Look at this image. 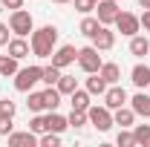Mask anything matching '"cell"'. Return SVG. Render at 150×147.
<instances>
[{
  "label": "cell",
  "mask_w": 150,
  "mask_h": 147,
  "mask_svg": "<svg viewBox=\"0 0 150 147\" xmlns=\"http://www.w3.org/2000/svg\"><path fill=\"white\" fill-rule=\"evenodd\" d=\"M29 46H32V55L35 58H52V52H55V46H58V26L46 23L40 29H32Z\"/></svg>",
  "instance_id": "obj_1"
},
{
  "label": "cell",
  "mask_w": 150,
  "mask_h": 147,
  "mask_svg": "<svg viewBox=\"0 0 150 147\" xmlns=\"http://www.w3.org/2000/svg\"><path fill=\"white\" fill-rule=\"evenodd\" d=\"M115 3H121V0H115Z\"/></svg>",
  "instance_id": "obj_41"
},
{
  "label": "cell",
  "mask_w": 150,
  "mask_h": 147,
  "mask_svg": "<svg viewBox=\"0 0 150 147\" xmlns=\"http://www.w3.org/2000/svg\"><path fill=\"white\" fill-rule=\"evenodd\" d=\"M18 112V104L12 98H0V115H15Z\"/></svg>",
  "instance_id": "obj_34"
},
{
  "label": "cell",
  "mask_w": 150,
  "mask_h": 147,
  "mask_svg": "<svg viewBox=\"0 0 150 147\" xmlns=\"http://www.w3.org/2000/svg\"><path fill=\"white\" fill-rule=\"evenodd\" d=\"M40 75H43V66H20L18 72H15V90L18 92H29L35 90V84L40 81Z\"/></svg>",
  "instance_id": "obj_2"
},
{
  "label": "cell",
  "mask_w": 150,
  "mask_h": 147,
  "mask_svg": "<svg viewBox=\"0 0 150 147\" xmlns=\"http://www.w3.org/2000/svg\"><path fill=\"white\" fill-rule=\"evenodd\" d=\"M61 98H64V95H61L58 87H46V90H43V104H46V110H58V107H61Z\"/></svg>",
  "instance_id": "obj_24"
},
{
  "label": "cell",
  "mask_w": 150,
  "mask_h": 147,
  "mask_svg": "<svg viewBox=\"0 0 150 147\" xmlns=\"http://www.w3.org/2000/svg\"><path fill=\"white\" fill-rule=\"evenodd\" d=\"M46 130H52V133H67V130H69L67 115H61L58 110H49L46 112Z\"/></svg>",
  "instance_id": "obj_15"
},
{
  "label": "cell",
  "mask_w": 150,
  "mask_h": 147,
  "mask_svg": "<svg viewBox=\"0 0 150 147\" xmlns=\"http://www.w3.org/2000/svg\"><path fill=\"white\" fill-rule=\"evenodd\" d=\"M139 23H142V29H144V32L150 35V9H144V12L139 15Z\"/></svg>",
  "instance_id": "obj_36"
},
{
  "label": "cell",
  "mask_w": 150,
  "mask_h": 147,
  "mask_svg": "<svg viewBox=\"0 0 150 147\" xmlns=\"http://www.w3.org/2000/svg\"><path fill=\"white\" fill-rule=\"evenodd\" d=\"M95 3H98V0H95Z\"/></svg>",
  "instance_id": "obj_42"
},
{
  "label": "cell",
  "mask_w": 150,
  "mask_h": 147,
  "mask_svg": "<svg viewBox=\"0 0 150 147\" xmlns=\"http://www.w3.org/2000/svg\"><path fill=\"white\" fill-rule=\"evenodd\" d=\"M52 3H72V0H52Z\"/></svg>",
  "instance_id": "obj_39"
},
{
  "label": "cell",
  "mask_w": 150,
  "mask_h": 147,
  "mask_svg": "<svg viewBox=\"0 0 150 147\" xmlns=\"http://www.w3.org/2000/svg\"><path fill=\"white\" fill-rule=\"evenodd\" d=\"M84 87H87V92H90V95H104L110 84H107V81H104L98 72H93L90 78H87V84H84Z\"/></svg>",
  "instance_id": "obj_21"
},
{
  "label": "cell",
  "mask_w": 150,
  "mask_h": 147,
  "mask_svg": "<svg viewBox=\"0 0 150 147\" xmlns=\"http://www.w3.org/2000/svg\"><path fill=\"white\" fill-rule=\"evenodd\" d=\"M12 130H15V115H0V136L6 139Z\"/></svg>",
  "instance_id": "obj_33"
},
{
  "label": "cell",
  "mask_w": 150,
  "mask_h": 147,
  "mask_svg": "<svg viewBox=\"0 0 150 147\" xmlns=\"http://www.w3.org/2000/svg\"><path fill=\"white\" fill-rule=\"evenodd\" d=\"M136 147H150V124H133Z\"/></svg>",
  "instance_id": "obj_25"
},
{
  "label": "cell",
  "mask_w": 150,
  "mask_h": 147,
  "mask_svg": "<svg viewBox=\"0 0 150 147\" xmlns=\"http://www.w3.org/2000/svg\"><path fill=\"white\" fill-rule=\"evenodd\" d=\"M67 121H69V127H72V130H81V127H87V124H90L87 112H81V110H72L69 115H67Z\"/></svg>",
  "instance_id": "obj_28"
},
{
  "label": "cell",
  "mask_w": 150,
  "mask_h": 147,
  "mask_svg": "<svg viewBox=\"0 0 150 147\" xmlns=\"http://www.w3.org/2000/svg\"><path fill=\"white\" fill-rule=\"evenodd\" d=\"M55 87L61 90V95H72V92L78 90V78H75V75H64V72H61V78H58Z\"/></svg>",
  "instance_id": "obj_23"
},
{
  "label": "cell",
  "mask_w": 150,
  "mask_h": 147,
  "mask_svg": "<svg viewBox=\"0 0 150 147\" xmlns=\"http://www.w3.org/2000/svg\"><path fill=\"white\" fill-rule=\"evenodd\" d=\"M130 55H136V58L150 55V40L144 35H133L130 37Z\"/></svg>",
  "instance_id": "obj_20"
},
{
  "label": "cell",
  "mask_w": 150,
  "mask_h": 147,
  "mask_svg": "<svg viewBox=\"0 0 150 147\" xmlns=\"http://www.w3.org/2000/svg\"><path fill=\"white\" fill-rule=\"evenodd\" d=\"M101 55H98V49H95L93 43L90 46H84V49H78V66H81V72H87V75H93L101 69Z\"/></svg>",
  "instance_id": "obj_5"
},
{
  "label": "cell",
  "mask_w": 150,
  "mask_h": 147,
  "mask_svg": "<svg viewBox=\"0 0 150 147\" xmlns=\"http://www.w3.org/2000/svg\"><path fill=\"white\" fill-rule=\"evenodd\" d=\"M26 95H29V98H26V107H29L32 112H43V110H46V104H43V92L29 90Z\"/></svg>",
  "instance_id": "obj_27"
},
{
  "label": "cell",
  "mask_w": 150,
  "mask_h": 147,
  "mask_svg": "<svg viewBox=\"0 0 150 147\" xmlns=\"http://www.w3.org/2000/svg\"><path fill=\"white\" fill-rule=\"evenodd\" d=\"M64 69H58L55 64H49V66H43V75H40V84H46V87H55L58 78H61Z\"/></svg>",
  "instance_id": "obj_26"
},
{
  "label": "cell",
  "mask_w": 150,
  "mask_h": 147,
  "mask_svg": "<svg viewBox=\"0 0 150 147\" xmlns=\"http://www.w3.org/2000/svg\"><path fill=\"white\" fill-rule=\"evenodd\" d=\"M101 98H104V107H110V110H118V107H124V104L130 101V95L124 92V87H121V84H110V87H107V92H104Z\"/></svg>",
  "instance_id": "obj_8"
},
{
  "label": "cell",
  "mask_w": 150,
  "mask_h": 147,
  "mask_svg": "<svg viewBox=\"0 0 150 147\" xmlns=\"http://www.w3.org/2000/svg\"><path fill=\"white\" fill-rule=\"evenodd\" d=\"M98 75H101L107 84H118V81H121V66H118V64H112V61H107V64H101Z\"/></svg>",
  "instance_id": "obj_19"
},
{
  "label": "cell",
  "mask_w": 150,
  "mask_h": 147,
  "mask_svg": "<svg viewBox=\"0 0 150 147\" xmlns=\"http://www.w3.org/2000/svg\"><path fill=\"white\" fill-rule=\"evenodd\" d=\"M130 81H133L136 90H147L150 87V66L147 64H136L130 69Z\"/></svg>",
  "instance_id": "obj_14"
},
{
  "label": "cell",
  "mask_w": 150,
  "mask_h": 147,
  "mask_svg": "<svg viewBox=\"0 0 150 147\" xmlns=\"http://www.w3.org/2000/svg\"><path fill=\"white\" fill-rule=\"evenodd\" d=\"M93 46L98 49V52H110L112 46H115V32H112L110 26H101V29L93 35Z\"/></svg>",
  "instance_id": "obj_10"
},
{
  "label": "cell",
  "mask_w": 150,
  "mask_h": 147,
  "mask_svg": "<svg viewBox=\"0 0 150 147\" xmlns=\"http://www.w3.org/2000/svg\"><path fill=\"white\" fill-rule=\"evenodd\" d=\"M78 61V49H75L72 43H64V46H55V52H52V64H55L58 69H64V66H69Z\"/></svg>",
  "instance_id": "obj_9"
},
{
  "label": "cell",
  "mask_w": 150,
  "mask_h": 147,
  "mask_svg": "<svg viewBox=\"0 0 150 147\" xmlns=\"http://www.w3.org/2000/svg\"><path fill=\"white\" fill-rule=\"evenodd\" d=\"M6 52H9L12 58H18V61H23V58L32 52V46H29V40H26V37L15 35L12 40H9V43H6Z\"/></svg>",
  "instance_id": "obj_13"
},
{
  "label": "cell",
  "mask_w": 150,
  "mask_h": 147,
  "mask_svg": "<svg viewBox=\"0 0 150 147\" xmlns=\"http://www.w3.org/2000/svg\"><path fill=\"white\" fill-rule=\"evenodd\" d=\"M75 3V12H81V15H93L95 12V0H72Z\"/></svg>",
  "instance_id": "obj_32"
},
{
  "label": "cell",
  "mask_w": 150,
  "mask_h": 147,
  "mask_svg": "<svg viewBox=\"0 0 150 147\" xmlns=\"http://www.w3.org/2000/svg\"><path fill=\"white\" fill-rule=\"evenodd\" d=\"M98 29H101V20L95 18V15H84V18H81V26H78V32H81L84 37H90V40H93V35L98 32Z\"/></svg>",
  "instance_id": "obj_18"
},
{
  "label": "cell",
  "mask_w": 150,
  "mask_h": 147,
  "mask_svg": "<svg viewBox=\"0 0 150 147\" xmlns=\"http://www.w3.org/2000/svg\"><path fill=\"white\" fill-rule=\"evenodd\" d=\"M6 144L9 147H32V144H38V133H32V130H23V133H9L6 136Z\"/></svg>",
  "instance_id": "obj_11"
},
{
  "label": "cell",
  "mask_w": 150,
  "mask_h": 147,
  "mask_svg": "<svg viewBox=\"0 0 150 147\" xmlns=\"http://www.w3.org/2000/svg\"><path fill=\"white\" fill-rule=\"evenodd\" d=\"M9 29H12V35L29 37L32 29H35V20H32V15H29L26 9H15V12L9 15Z\"/></svg>",
  "instance_id": "obj_3"
},
{
  "label": "cell",
  "mask_w": 150,
  "mask_h": 147,
  "mask_svg": "<svg viewBox=\"0 0 150 147\" xmlns=\"http://www.w3.org/2000/svg\"><path fill=\"white\" fill-rule=\"evenodd\" d=\"M38 144H40V147H58V144H61V133H52V130H46V133H40V139H38Z\"/></svg>",
  "instance_id": "obj_30"
},
{
  "label": "cell",
  "mask_w": 150,
  "mask_h": 147,
  "mask_svg": "<svg viewBox=\"0 0 150 147\" xmlns=\"http://www.w3.org/2000/svg\"><path fill=\"white\" fill-rule=\"evenodd\" d=\"M112 124H118V127H133L136 124V112L133 107H118V110H112Z\"/></svg>",
  "instance_id": "obj_17"
},
{
  "label": "cell",
  "mask_w": 150,
  "mask_h": 147,
  "mask_svg": "<svg viewBox=\"0 0 150 147\" xmlns=\"http://www.w3.org/2000/svg\"><path fill=\"white\" fill-rule=\"evenodd\" d=\"M118 32L124 37H133L142 32V23H139V15H133V12H118V18H115V23H112Z\"/></svg>",
  "instance_id": "obj_6"
},
{
  "label": "cell",
  "mask_w": 150,
  "mask_h": 147,
  "mask_svg": "<svg viewBox=\"0 0 150 147\" xmlns=\"http://www.w3.org/2000/svg\"><path fill=\"white\" fill-rule=\"evenodd\" d=\"M115 144L118 147H136V136H133L130 127H121L118 130V136H115Z\"/></svg>",
  "instance_id": "obj_29"
},
{
  "label": "cell",
  "mask_w": 150,
  "mask_h": 147,
  "mask_svg": "<svg viewBox=\"0 0 150 147\" xmlns=\"http://www.w3.org/2000/svg\"><path fill=\"white\" fill-rule=\"evenodd\" d=\"M18 64H20V61H18V58H12L9 52L0 55V75H3V78H15V72L20 69Z\"/></svg>",
  "instance_id": "obj_22"
},
{
  "label": "cell",
  "mask_w": 150,
  "mask_h": 147,
  "mask_svg": "<svg viewBox=\"0 0 150 147\" xmlns=\"http://www.w3.org/2000/svg\"><path fill=\"white\" fill-rule=\"evenodd\" d=\"M12 40V29H9V23H0V46H6Z\"/></svg>",
  "instance_id": "obj_35"
},
{
  "label": "cell",
  "mask_w": 150,
  "mask_h": 147,
  "mask_svg": "<svg viewBox=\"0 0 150 147\" xmlns=\"http://www.w3.org/2000/svg\"><path fill=\"white\" fill-rule=\"evenodd\" d=\"M29 130H32V133H38V136H40V133H46V115L35 112V115L29 118Z\"/></svg>",
  "instance_id": "obj_31"
},
{
  "label": "cell",
  "mask_w": 150,
  "mask_h": 147,
  "mask_svg": "<svg viewBox=\"0 0 150 147\" xmlns=\"http://www.w3.org/2000/svg\"><path fill=\"white\" fill-rule=\"evenodd\" d=\"M127 104L133 107V112H136V115H142V118H150V92L139 90V92L130 98V101H127Z\"/></svg>",
  "instance_id": "obj_12"
},
{
  "label": "cell",
  "mask_w": 150,
  "mask_h": 147,
  "mask_svg": "<svg viewBox=\"0 0 150 147\" xmlns=\"http://www.w3.org/2000/svg\"><path fill=\"white\" fill-rule=\"evenodd\" d=\"M87 118H90V124H93L98 133H107V130L112 127V110L104 107V104H90Z\"/></svg>",
  "instance_id": "obj_4"
},
{
  "label": "cell",
  "mask_w": 150,
  "mask_h": 147,
  "mask_svg": "<svg viewBox=\"0 0 150 147\" xmlns=\"http://www.w3.org/2000/svg\"><path fill=\"white\" fill-rule=\"evenodd\" d=\"M118 3L115 0H98L95 3V18L101 20V26H110V23H115V18H118Z\"/></svg>",
  "instance_id": "obj_7"
},
{
  "label": "cell",
  "mask_w": 150,
  "mask_h": 147,
  "mask_svg": "<svg viewBox=\"0 0 150 147\" xmlns=\"http://www.w3.org/2000/svg\"><path fill=\"white\" fill-rule=\"evenodd\" d=\"M69 104H72V110H81V112H87V110H90V104H93V95L87 92V87H84V90L78 87V90H75L72 95H69Z\"/></svg>",
  "instance_id": "obj_16"
},
{
  "label": "cell",
  "mask_w": 150,
  "mask_h": 147,
  "mask_svg": "<svg viewBox=\"0 0 150 147\" xmlns=\"http://www.w3.org/2000/svg\"><path fill=\"white\" fill-rule=\"evenodd\" d=\"M0 3H6V0H0Z\"/></svg>",
  "instance_id": "obj_40"
},
{
  "label": "cell",
  "mask_w": 150,
  "mask_h": 147,
  "mask_svg": "<svg viewBox=\"0 0 150 147\" xmlns=\"http://www.w3.org/2000/svg\"><path fill=\"white\" fill-rule=\"evenodd\" d=\"M3 6H6V9H12V12H15V9H23V0H6V3H3Z\"/></svg>",
  "instance_id": "obj_37"
},
{
  "label": "cell",
  "mask_w": 150,
  "mask_h": 147,
  "mask_svg": "<svg viewBox=\"0 0 150 147\" xmlns=\"http://www.w3.org/2000/svg\"><path fill=\"white\" fill-rule=\"evenodd\" d=\"M139 6L142 9H150V0H139Z\"/></svg>",
  "instance_id": "obj_38"
}]
</instances>
